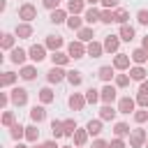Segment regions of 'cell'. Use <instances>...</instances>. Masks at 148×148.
Instances as JSON below:
<instances>
[{"label":"cell","instance_id":"29","mask_svg":"<svg viewBox=\"0 0 148 148\" xmlns=\"http://www.w3.org/2000/svg\"><path fill=\"white\" fill-rule=\"evenodd\" d=\"M102 125H104L102 118H92V120L86 123V130H88L90 136H99V134H102Z\"/></svg>","mask_w":148,"mask_h":148},{"label":"cell","instance_id":"22","mask_svg":"<svg viewBox=\"0 0 148 148\" xmlns=\"http://www.w3.org/2000/svg\"><path fill=\"white\" fill-rule=\"evenodd\" d=\"M76 39L83 42V44L92 42V39H95V25H83L81 30H76Z\"/></svg>","mask_w":148,"mask_h":148},{"label":"cell","instance_id":"61","mask_svg":"<svg viewBox=\"0 0 148 148\" xmlns=\"http://www.w3.org/2000/svg\"><path fill=\"white\" fill-rule=\"evenodd\" d=\"M143 148H148V141H146V146H143Z\"/></svg>","mask_w":148,"mask_h":148},{"label":"cell","instance_id":"24","mask_svg":"<svg viewBox=\"0 0 148 148\" xmlns=\"http://www.w3.org/2000/svg\"><path fill=\"white\" fill-rule=\"evenodd\" d=\"M88 139H90V134H88V130H86V127H76V132H74V136H72V141H74V146H76V148H83V146L88 143Z\"/></svg>","mask_w":148,"mask_h":148},{"label":"cell","instance_id":"36","mask_svg":"<svg viewBox=\"0 0 148 148\" xmlns=\"http://www.w3.org/2000/svg\"><path fill=\"white\" fill-rule=\"evenodd\" d=\"M67 83H69L72 88H79V86L83 83V74H81L79 69H69V72H67Z\"/></svg>","mask_w":148,"mask_h":148},{"label":"cell","instance_id":"46","mask_svg":"<svg viewBox=\"0 0 148 148\" xmlns=\"http://www.w3.org/2000/svg\"><path fill=\"white\" fill-rule=\"evenodd\" d=\"M136 104L139 106H143V109H148V90H136Z\"/></svg>","mask_w":148,"mask_h":148},{"label":"cell","instance_id":"25","mask_svg":"<svg viewBox=\"0 0 148 148\" xmlns=\"http://www.w3.org/2000/svg\"><path fill=\"white\" fill-rule=\"evenodd\" d=\"M130 58H132L134 65H146V62H148V51H146L143 46H136V49H132Z\"/></svg>","mask_w":148,"mask_h":148},{"label":"cell","instance_id":"31","mask_svg":"<svg viewBox=\"0 0 148 148\" xmlns=\"http://www.w3.org/2000/svg\"><path fill=\"white\" fill-rule=\"evenodd\" d=\"M86 0H67V5H65V9L69 12V14H83L86 12Z\"/></svg>","mask_w":148,"mask_h":148},{"label":"cell","instance_id":"45","mask_svg":"<svg viewBox=\"0 0 148 148\" xmlns=\"http://www.w3.org/2000/svg\"><path fill=\"white\" fill-rule=\"evenodd\" d=\"M130 74H116V79H113V83H116V88H127L130 86Z\"/></svg>","mask_w":148,"mask_h":148},{"label":"cell","instance_id":"50","mask_svg":"<svg viewBox=\"0 0 148 148\" xmlns=\"http://www.w3.org/2000/svg\"><path fill=\"white\" fill-rule=\"evenodd\" d=\"M9 104H12V97H9V92H0V109L5 111Z\"/></svg>","mask_w":148,"mask_h":148},{"label":"cell","instance_id":"2","mask_svg":"<svg viewBox=\"0 0 148 148\" xmlns=\"http://www.w3.org/2000/svg\"><path fill=\"white\" fill-rule=\"evenodd\" d=\"M67 53H69L72 60H79V58L88 56V46H86L83 42H79V39H72V42L67 44Z\"/></svg>","mask_w":148,"mask_h":148},{"label":"cell","instance_id":"23","mask_svg":"<svg viewBox=\"0 0 148 148\" xmlns=\"http://www.w3.org/2000/svg\"><path fill=\"white\" fill-rule=\"evenodd\" d=\"M116 116H118V106H113V104H102V109H99V118H102L104 123L116 120Z\"/></svg>","mask_w":148,"mask_h":148},{"label":"cell","instance_id":"17","mask_svg":"<svg viewBox=\"0 0 148 148\" xmlns=\"http://www.w3.org/2000/svg\"><path fill=\"white\" fill-rule=\"evenodd\" d=\"M18 76H21L23 81H35V76H37V65H35V62H25L23 67H18Z\"/></svg>","mask_w":148,"mask_h":148},{"label":"cell","instance_id":"12","mask_svg":"<svg viewBox=\"0 0 148 148\" xmlns=\"http://www.w3.org/2000/svg\"><path fill=\"white\" fill-rule=\"evenodd\" d=\"M111 65H113L118 72H127V69L132 67V58H130V53H120V51H118V53L113 56V62H111Z\"/></svg>","mask_w":148,"mask_h":148},{"label":"cell","instance_id":"58","mask_svg":"<svg viewBox=\"0 0 148 148\" xmlns=\"http://www.w3.org/2000/svg\"><path fill=\"white\" fill-rule=\"evenodd\" d=\"M86 2H88L90 7H92V5H99V0H86Z\"/></svg>","mask_w":148,"mask_h":148},{"label":"cell","instance_id":"48","mask_svg":"<svg viewBox=\"0 0 148 148\" xmlns=\"http://www.w3.org/2000/svg\"><path fill=\"white\" fill-rule=\"evenodd\" d=\"M136 23L139 25H148V9H139L136 12Z\"/></svg>","mask_w":148,"mask_h":148},{"label":"cell","instance_id":"21","mask_svg":"<svg viewBox=\"0 0 148 148\" xmlns=\"http://www.w3.org/2000/svg\"><path fill=\"white\" fill-rule=\"evenodd\" d=\"M127 72H130V79H132V81H136V83H141V81H146V79H148V72H146V67H143V65H132Z\"/></svg>","mask_w":148,"mask_h":148},{"label":"cell","instance_id":"27","mask_svg":"<svg viewBox=\"0 0 148 148\" xmlns=\"http://www.w3.org/2000/svg\"><path fill=\"white\" fill-rule=\"evenodd\" d=\"M69 30H81L83 25H86V18H83V14H69V18H67V23H65Z\"/></svg>","mask_w":148,"mask_h":148},{"label":"cell","instance_id":"7","mask_svg":"<svg viewBox=\"0 0 148 148\" xmlns=\"http://www.w3.org/2000/svg\"><path fill=\"white\" fill-rule=\"evenodd\" d=\"M99 95H102V104H113V102L118 99V88H116V83H104L102 90H99Z\"/></svg>","mask_w":148,"mask_h":148},{"label":"cell","instance_id":"56","mask_svg":"<svg viewBox=\"0 0 148 148\" xmlns=\"http://www.w3.org/2000/svg\"><path fill=\"white\" fill-rule=\"evenodd\" d=\"M14 148H30V146H28V143H23V141H16V146H14Z\"/></svg>","mask_w":148,"mask_h":148},{"label":"cell","instance_id":"37","mask_svg":"<svg viewBox=\"0 0 148 148\" xmlns=\"http://www.w3.org/2000/svg\"><path fill=\"white\" fill-rule=\"evenodd\" d=\"M130 125L127 123H123V120H118V123H113V136H120V139H125V136H130Z\"/></svg>","mask_w":148,"mask_h":148},{"label":"cell","instance_id":"41","mask_svg":"<svg viewBox=\"0 0 148 148\" xmlns=\"http://www.w3.org/2000/svg\"><path fill=\"white\" fill-rule=\"evenodd\" d=\"M62 125H65V136H67V139H72V136H74V132H76V127H79V125H76V120H74V118H65V120H62Z\"/></svg>","mask_w":148,"mask_h":148},{"label":"cell","instance_id":"54","mask_svg":"<svg viewBox=\"0 0 148 148\" xmlns=\"http://www.w3.org/2000/svg\"><path fill=\"white\" fill-rule=\"evenodd\" d=\"M141 46L148 51V35H143V37H141Z\"/></svg>","mask_w":148,"mask_h":148},{"label":"cell","instance_id":"30","mask_svg":"<svg viewBox=\"0 0 148 148\" xmlns=\"http://www.w3.org/2000/svg\"><path fill=\"white\" fill-rule=\"evenodd\" d=\"M9 139H12V141H23V139H25V125L14 123V125L9 127Z\"/></svg>","mask_w":148,"mask_h":148},{"label":"cell","instance_id":"60","mask_svg":"<svg viewBox=\"0 0 148 148\" xmlns=\"http://www.w3.org/2000/svg\"><path fill=\"white\" fill-rule=\"evenodd\" d=\"M60 148H74V146H60Z\"/></svg>","mask_w":148,"mask_h":148},{"label":"cell","instance_id":"28","mask_svg":"<svg viewBox=\"0 0 148 148\" xmlns=\"http://www.w3.org/2000/svg\"><path fill=\"white\" fill-rule=\"evenodd\" d=\"M30 120L37 123V125L46 120V109H44V104H35V106L30 109Z\"/></svg>","mask_w":148,"mask_h":148},{"label":"cell","instance_id":"19","mask_svg":"<svg viewBox=\"0 0 148 148\" xmlns=\"http://www.w3.org/2000/svg\"><path fill=\"white\" fill-rule=\"evenodd\" d=\"M16 35L14 32H2L0 35V51H12L14 46H16Z\"/></svg>","mask_w":148,"mask_h":148},{"label":"cell","instance_id":"33","mask_svg":"<svg viewBox=\"0 0 148 148\" xmlns=\"http://www.w3.org/2000/svg\"><path fill=\"white\" fill-rule=\"evenodd\" d=\"M86 46H88V56H90V58H102V53H104V44H102V42H95V39H92V42H88Z\"/></svg>","mask_w":148,"mask_h":148},{"label":"cell","instance_id":"16","mask_svg":"<svg viewBox=\"0 0 148 148\" xmlns=\"http://www.w3.org/2000/svg\"><path fill=\"white\" fill-rule=\"evenodd\" d=\"M49 58H51V62H53V65H58V67H67V65L72 62L69 53H67V51H62V49H60V51H53Z\"/></svg>","mask_w":148,"mask_h":148},{"label":"cell","instance_id":"47","mask_svg":"<svg viewBox=\"0 0 148 148\" xmlns=\"http://www.w3.org/2000/svg\"><path fill=\"white\" fill-rule=\"evenodd\" d=\"M99 7L102 9H118L120 7V0H99Z\"/></svg>","mask_w":148,"mask_h":148},{"label":"cell","instance_id":"57","mask_svg":"<svg viewBox=\"0 0 148 148\" xmlns=\"http://www.w3.org/2000/svg\"><path fill=\"white\" fill-rule=\"evenodd\" d=\"M7 9V0H0V12H5Z\"/></svg>","mask_w":148,"mask_h":148},{"label":"cell","instance_id":"40","mask_svg":"<svg viewBox=\"0 0 148 148\" xmlns=\"http://www.w3.org/2000/svg\"><path fill=\"white\" fill-rule=\"evenodd\" d=\"M86 102H88V104H97V102H102V95H99V90L90 86V88L86 90Z\"/></svg>","mask_w":148,"mask_h":148},{"label":"cell","instance_id":"59","mask_svg":"<svg viewBox=\"0 0 148 148\" xmlns=\"http://www.w3.org/2000/svg\"><path fill=\"white\" fill-rule=\"evenodd\" d=\"M30 148H44V146H42V143H32Z\"/></svg>","mask_w":148,"mask_h":148},{"label":"cell","instance_id":"32","mask_svg":"<svg viewBox=\"0 0 148 148\" xmlns=\"http://www.w3.org/2000/svg\"><path fill=\"white\" fill-rule=\"evenodd\" d=\"M118 35H120V39H123V42H132V39L136 37V30H134V25L125 23V25H120V28H118Z\"/></svg>","mask_w":148,"mask_h":148},{"label":"cell","instance_id":"3","mask_svg":"<svg viewBox=\"0 0 148 148\" xmlns=\"http://www.w3.org/2000/svg\"><path fill=\"white\" fill-rule=\"evenodd\" d=\"M148 141V132L141 130V127H134L130 132V148H143Z\"/></svg>","mask_w":148,"mask_h":148},{"label":"cell","instance_id":"35","mask_svg":"<svg viewBox=\"0 0 148 148\" xmlns=\"http://www.w3.org/2000/svg\"><path fill=\"white\" fill-rule=\"evenodd\" d=\"M25 141H28V143H37V141H39V130H37V123L25 125Z\"/></svg>","mask_w":148,"mask_h":148},{"label":"cell","instance_id":"8","mask_svg":"<svg viewBox=\"0 0 148 148\" xmlns=\"http://www.w3.org/2000/svg\"><path fill=\"white\" fill-rule=\"evenodd\" d=\"M46 44H32L30 49H28V56H30V62H35V65H39L44 58H46Z\"/></svg>","mask_w":148,"mask_h":148},{"label":"cell","instance_id":"51","mask_svg":"<svg viewBox=\"0 0 148 148\" xmlns=\"http://www.w3.org/2000/svg\"><path fill=\"white\" fill-rule=\"evenodd\" d=\"M42 7H46L49 12H53V9L60 7V0H42Z\"/></svg>","mask_w":148,"mask_h":148},{"label":"cell","instance_id":"49","mask_svg":"<svg viewBox=\"0 0 148 148\" xmlns=\"http://www.w3.org/2000/svg\"><path fill=\"white\" fill-rule=\"evenodd\" d=\"M109 148H127V143H125V139H120V136H113V139L109 141Z\"/></svg>","mask_w":148,"mask_h":148},{"label":"cell","instance_id":"4","mask_svg":"<svg viewBox=\"0 0 148 148\" xmlns=\"http://www.w3.org/2000/svg\"><path fill=\"white\" fill-rule=\"evenodd\" d=\"M9 97H12V104L14 106H25L28 104V90L25 88H21V86H14L12 90H9Z\"/></svg>","mask_w":148,"mask_h":148},{"label":"cell","instance_id":"10","mask_svg":"<svg viewBox=\"0 0 148 148\" xmlns=\"http://www.w3.org/2000/svg\"><path fill=\"white\" fill-rule=\"evenodd\" d=\"M134 111H136V99H134V97L125 95V97H120V99H118V113L130 116V113H134Z\"/></svg>","mask_w":148,"mask_h":148},{"label":"cell","instance_id":"6","mask_svg":"<svg viewBox=\"0 0 148 148\" xmlns=\"http://www.w3.org/2000/svg\"><path fill=\"white\" fill-rule=\"evenodd\" d=\"M7 58H9V62H12V65H18V67H23V65H25V60H28L30 56H28V49L14 46V49L9 51V56H7Z\"/></svg>","mask_w":148,"mask_h":148},{"label":"cell","instance_id":"43","mask_svg":"<svg viewBox=\"0 0 148 148\" xmlns=\"http://www.w3.org/2000/svg\"><path fill=\"white\" fill-rule=\"evenodd\" d=\"M99 23H104V25L116 23V9H102V21Z\"/></svg>","mask_w":148,"mask_h":148},{"label":"cell","instance_id":"39","mask_svg":"<svg viewBox=\"0 0 148 148\" xmlns=\"http://www.w3.org/2000/svg\"><path fill=\"white\" fill-rule=\"evenodd\" d=\"M51 134H53V139H62L65 136V125H62L60 118L51 120Z\"/></svg>","mask_w":148,"mask_h":148},{"label":"cell","instance_id":"55","mask_svg":"<svg viewBox=\"0 0 148 148\" xmlns=\"http://www.w3.org/2000/svg\"><path fill=\"white\" fill-rule=\"evenodd\" d=\"M139 90H148V79H146V81H141V83H139Z\"/></svg>","mask_w":148,"mask_h":148},{"label":"cell","instance_id":"38","mask_svg":"<svg viewBox=\"0 0 148 148\" xmlns=\"http://www.w3.org/2000/svg\"><path fill=\"white\" fill-rule=\"evenodd\" d=\"M14 123H16V113H14V111H9V109H5V111H2V116H0V125L9 130Z\"/></svg>","mask_w":148,"mask_h":148},{"label":"cell","instance_id":"14","mask_svg":"<svg viewBox=\"0 0 148 148\" xmlns=\"http://www.w3.org/2000/svg\"><path fill=\"white\" fill-rule=\"evenodd\" d=\"M14 35H16L18 39H30V37L35 35V28H32V23L18 21V23H16V28H14Z\"/></svg>","mask_w":148,"mask_h":148},{"label":"cell","instance_id":"5","mask_svg":"<svg viewBox=\"0 0 148 148\" xmlns=\"http://www.w3.org/2000/svg\"><path fill=\"white\" fill-rule=\"evenodd\" d=\"M18 18L25 21V23H32V21L37 18V7H35L32 2H23V5L18 7Z\"/></svg>","mask_w":148,"mask_h":148},{"label":"cell","instance_id":"1","mask_svg":"<svg viewBox=\"0 0 148 148\" xmlns=\"http://www.w3.org/2000/svg\"><path fill=\"white\" fill-rule=\"evenodd\" d=\"M46 81H49V86H60L62 81H67V69L53 65V67L46 72Z\"/></svg>","mask_w":148,"mask_h":148},{"label":"cell","instance_id":"53","mask_svg":"<svg viewBox=\"0 0 148 148\" xmlns=\"http://www.w3.org/2000/svg\"><path fill=\"white\" fill-rule=\"evenodd\" d=\"M42 146H44V148H60V146H58V139H49V141H42Z\"/></svg>","mask_w":148,"mask_h":148},{"label":"cell","instance_id":"9","mask_svg":"<svg viewBox=\"0 0 148 148\" xmlns=\"http://www.w3.org/2000/svg\"><path fill=\"white\" fill-rule=\"evenodd\" d=\"M86 92H72L69 97H67V106L72 109V111H83L86 109Z\"/></svg>","mask_w":148,"mask_h":148},{"label":"cell","instance_id":"34","mask_svg":"<svg viewBox=\"0 0 148 148\" xmlns=\"http://www.w3.org/2000/svg\"><path fill=\"white\" fill-rule=\"evenodd\" d=\"M37 97H39V104H44V106H46V104H51V102L56 99V92H53L49 86H44V88L37 92Z\"/></svg>","mask_w":148,"mask_h":148},{"label":"cell","instance_id":"20","mask_svg":"<svg viewBox=\"0 0 148 148\" xmlns=\"http://www.w3.org/2000/svg\"><path fill=\"white\" fill-rule=\"evenodd\" d=\"M44 44H46V49H49V51L53 53V51H60V49L65 46V39H62L60 35H46Z\"/></svg>","mask_w":148,"mask_h":148},{"label":"cell","instance_id":"15","mask_svg":"<svg viewBox=\"0 0 148 148\" xmlns=\"http://www.w3.org/2000/svg\"><path fill=\"white\" fill-rule=\"evenodd\" d=\"M16 81H18V74L12 72V69H5V72L0 74V88H2V90H5V88H14Z\"/></svg>","mask_w":148,"mask_h":148},{"label":"cell","instance_id":"52","mask_svg":"<svg viewBox=\"0 0 148 148\" xmlns=\"http://www.w3.org/2000/svg\"><path fill=\"white\" fill-rule=\"evenodd\" d=\"M90 148H109V141H104L102 136H95L92 139V146Z\"/></svg>","mask_w":148,"mask_h":148},{"label":"cell","instance_id":"11","mask_svg":"<svg viewBox=\"0 0 148 148\" xmlns=\"http://www.w3.org/2000/svg\"><path fill=\"white\" fill-rule=\"evenodd\" d=\"M120 42H123L120 35H106L104 42H102V44H104V53H113V56H116V53L120 51Z\"/></svg>","mask_w":148,"mask_h":148},{"label":"cell","instance_id":"18","mask_svg":"<svg viewBox=\"0 0 148 148\" xmlns=\"http://www.w3.org/2000/svg\"><path fill=\"white\" fill-rule=\"evenodd\" d=\"M116 67L113 65H102L99 69H97V76H99V81H104V83H111L113 79H116Z\"/></svg>","mask_w":148,"mask_h":148},{"label":"cell","instance_id":"26","mask_svg":"<svg viewBox=\"0 0 148 148\" xmlns=\"http://www.w3.org/2000/svg\"><path fill=\"white\" fill-rule=\"evenodd\" d=\"M67 18H69V12H67V9H62V7L53 9V12H51V16H49V21H51V23H56V25L67 23Z\"/></svg>","mask_w":148,"mask_h":148},{"label":"cell","instance_id":"42","mask_svg":"<svg viewBox=\"0 0 148 148\" xmlns=\"http://www.w3.org/2000/svg\"><path fill=\"white\" fill-rule=\"evenodd\" d=\"M132 120H134L136 125H143V123L148 120V109H143V106H141V109H136V111L132 113Z\"/></svg>","mask_w":148,"mask_h":148},{"label":"cell","instance_id":"13","mask_svg":"<svg viewBox=\"0 0 148 148\" xmlns=\"http://www.w3.org/2000/svg\"><path fill=\"white\" fill-rule=\"evenodd\" d=\"M83 18H86V25H95V23H99V21H102V7H97V5L88 7V9L83 12Z\"/></svg>","mask_w":148,"mask_h":148},{"label":"cell","instance_id":"44","mask_svg":"<svg viewBox=\"0 0 148 148\" xmlns=\"http://www.w3.org/2000/svg\"><path fill=\"white\" fill-rule=\"evenodd\" d=\"M116 23H118V25L130 23V12H127V9H123V7H118V9H116Z\"/></svg>","mask_w":148,"mask_h":148}]
</instances>
